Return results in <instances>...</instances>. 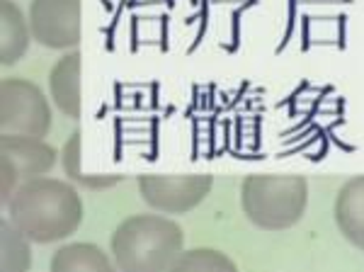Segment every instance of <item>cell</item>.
I'll return each instance as SVG.
<instances>
[{"label":"cell","mask_w":364,"mask_h":272,"mask_svg":"<svg viewBox=\"0 0 364 272\" xmlns=\"http://www.w3.org/2000/svg\"><path fill=\"white\" fill-rule=\"evenodd\" d=\"M8 221L32 244H58L83 224V199L70 182L58 177H34L22 182L5 202Z\"/></svg>","instance_id":"obj_1"},{"label":"cell","mask_w":364,"mask_h":272,"mask_svg":"<svg viewBox=\"0 0 364 272\" xmlns=\"http://www.w3.org/2000/svg\"><path fill=\"white\" fill-rule=\"evenodd\" d=\"M109 248L119 272H168L182 256L185 231L163 214H134L114 229Z\"/></svg>","instance_id":"obj_2"},{"label":"cell","mask_w":364,"mask_h":272,"mask_svg":"<svg viewBox=\"0 0 364 272\" xmlns=\"http://www.w3.org/2000/svg\"><path fill=\"white\" fill-rule=\"evenodd\" d=\"M309 204V182L301 175H248L240 185V206L262 231H284L301 221Z\"/></svg>","instance_id":"obj_3"},{"label":"cell","mask_w":364,"mask_h":272,"mask_svg":"<svg viewBox=\"0 0 364 272\" xmlns=\"http://www.w3.org/2000/svg\"><path fill=\"white\" fill-rule=\"evenodd\" d=\"M0 129L3 134L44 139L51 129V108L42 88L25 78H5L0 85Z\"/></svg>","instance_id":"obj_4"},{"label":"cell","mask_w":364,"mask_h":272,"mask_svg":"<svg viewBox=\"0 0 364 272\" xmlns=\"http://www.w3.org/2000/svg\"><path fill=\"white\" fill-rule=\"evenodd\" d=\"M0 168H3V204L17 187L34 177H44L56 165V149L37 136L3 134L0 139Z\"/></svg>","instance_id":"obj_5"},{"label":"cell","mask_w":364,"mask_h":272,"mask_svg":"<svg viewBox=\"0 0 364 272\" xmlns=\"http://www.w3.org/2000/svg\"><path fill=\"white\" fill-rule=\"evenodd\" d=\"M29 27L37 44L46 49H75L83 37V0H32Z\"/></svg>","instance_id":"obj_6"},{"label":"cell","mask_w":364,"mask_h":272,"mask_svg":"<svg viewBox=\"0 0 364 272\" xmlns=\"http://www.w3.org/2000/svg\"><path fill=\"white\" fill-rule=\"evenodd\" d=\"M211 187H214V177L209 173L139 177L141 197L158 214H187L207 199Z\"/></svg>","instance_id":"obj_7"},{"label":"cell","mask_w":364,"mask_h":272,"mask_svg":"<svg viewBox=\"0 0 364 272\" xmlns=\"http://www.w3.org/2000/svg\"><path fill=\"white\" fill-rule=\"evenodd\" d=\"M49 93L51 100L68 120H78L83 110L80 98V54L70 51L54 63L49 73Z\"/></svg>","instance_id":"obj_8"},{"label":"cell","mask_w":364,"mask_h":272,"mask_svg":"<svg viewBox=\"0 0 364 272\" xmlns=\"http://www.w3.org/2000/svg\"><path fill=\"white\" fill-rule=\"evenodd\" d=\"M336 224L345 241L364 251V175L345 182L336 199Z\"/></svg>","instance_id":"obj_9"},{"label":"cell","mask_w":364,"mask_h":272,"mask_svg":"<svg viewBox=\"0 0 364 272\" xmlns=\"http://www.w3.org/2000/svg\"><path fill=\"white\" fill-rule=\"evenodd\" d=\"M29 17H25L15 0H0V61L3 66H15L27 54L32 41Z\"/></svg>","instance_id":"obj_10"},{"label":"cell","mask_w":364,"mask_h":272,"mask_svg":"<svg viewBox=\"0 0 364 272\" xmlns=\"http://www.w3.org/2000/svg\"><path fill=\"white\" fill-rule=\"evenodd\" d=\"M49 272H119L114 258H109L95 244H68L54 251Z\"/></svg>","instance_id":"obj_11"},{"label":"cell","mask_w":364,"mask_h":272,"mask_svg":"<svg viewBox=\"0 0 364 272\" xmlns=\"http://www.w3.org/2000/svg\"><path fill=\"white\" fill-rule=\"evenodd\" d=\"M61 163L63 170H66L68 180L78 182V185L87 187V190H105V187H112L117 182L124 180V175H90L83 173L80 168V132H73L70 139L66 141L61 151Z\"/></svg>","instance_id":"obj_12"},{"label":"cell","mask_w":364,"mask_h":272,"mask_svg":"<svg viewBox=\"0 0 364 272\" xmlns=\"http://www.w3.org/2000/svg\"><path fill=\"white\" fill-rule=\"evenodd\" d=\"M168 272H238L236 263L214 248H192L182 251Z\"/></svg>","instance_id":"obj_13"},{"label":"cell","mask_w":364,"mask_h":272,"mask_svg":"<svg viewBox=\"0 0 364 272\" xmlns=\"http://www.w3.org/2000/svg\"><path fill=\"white\" fill-rule=\"evenodd\" d=\"M0 234H3V260H0L3 272H27L32 265V246H29L32 241L8 219L0 226Z\"/></svg>","instance_id":"obj_14"}]
</instances>
